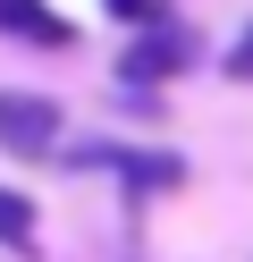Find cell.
I'll return each instance as SVG.
<instances>
[{
  "label": "cell",
  "mask_w": 253,
  "mask_h": 262,
  "mask_svg": "<svg viewBox=\"0 0 253 262\" xmlns=\"http://www.w3.org/2000/svg\"><path fill=\"white\" fill-rule=\"evenodd\" d=\"M59 169H76V178H118L127 203H152V194H177V186H186V161L169 152V144H127V136H76V144L59 152Z\"/></svg>",
  "instance_id": "1"
},
{
  "label": "cell",
  "mask_w": 253,
  "mask_h": 262,
  "mask_svg": "<svg viewBox=\"0 0 253 262\" xmlns=\"http://www.w3.org/2000/svg\"><path fill=\"white\" fill-rule=\"evenodd\" d=\"M0 152L9 161H59L67 152V110L51 102V93L0 85Z\"/></svg>",
  "instance_id": "2"
},
{
  "label": "cell",
  "mask_w": 253,
  "mask_h": 262,
  "mask_svg": "<svg viewBox=\"0 0 253 262\" xmlns=\"http://www.w3.org/2000/svg\"><path fill=\"white\" fill-rule=\"evenodd\" d=\"M194 68V34H186V26H160V34H127L118 42V85L127 93H160V85H177V76Z\"/></svg>",
  "instance_id": "3"
},
{
  "label": "cell",
  "mask_w": 253,
  "mask_h": 262,
  "mask_svg": "<svg viewBox=\"0 0 253 262\" xmlns=\"http://www.w3.org/2000/svg\"><path fill=\"white\" fill-rule=\"evenodd\" d=\"M0 34L42 42V51H67V42H76V26H67L59 9H42V0H0Z\"/></svg>",
  "instance_id": "4"
},
{
  "label": "cell",
  "mask_w": 253,
  "mask_h": 262,
  "mask_svg": "<svg viewBox=\"0 0 253 262\" xmlns=\"http://www.w3.org/2000/svg\"><path fill=\"white\" fill-rule=\"evenodd\" d=\"M0 245H9V254H34V245H42L34 194H17V186H0Z\"/></svg>",
  "instance_id": "5"
},
{
  "label": "cell",
  "mask_w": 253,
  "mask_h": 262,
  "mask_svg": "<svg viewBox=\"0 0 253 262\" xmlns=\"http://www.w3.org/2000/svg\"><path fill=\"white\" fill-rule=\"evenodd\" d=\"M101 9H110L118 26H135V34H160L169 26V0H101Z\"/></svg>",
  "instance_id": "6"
},
{
  "label": "cell",
  "mask_w": 253,
  "mask_h": 262,
  "mask_svg": "<svg viewBox=\"0 0 253 262\" xmlns=\"http://www.w3.org/2000/svg\"><path fill=\"white\" fill-rule=\"evenodd\" d=\"M219 76H228V85H253V26L228 42V68H219Z\"/></svg>",
  "instance_id": "7"
}]
</instances>
